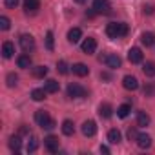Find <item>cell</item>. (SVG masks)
I'll return each instance as SVG.
<instances>
[{"instance_id":"35","label":"cell","mask_w":155,"mask_h":155,"mask_svg":"<svg viewBox=\"0 0 155 155\" xmlns=\"http://www.w3.org/2000/svg\"><path fill=\"white\" fill-rule=\"evenodd\" d=\"M4 6L9 8V9H15L18 6V0H4Z\"/></svg>"},{"instance_id":"32","label":"cell","mask_w":155,"mask_h":155,"mask_svg":"<svg viewBox=\"0 0 155 155\" xmlns=\"http://www.w3.org/2000/svg\"><path fill=\"white\" fill-rule=\"evenodd\" d=\"M6 82H8V86H9V88H15V86H17V82H18V77H17L15 73H9V75L6 77Z\"/></svg>"},{"instance_id":"37","label":"cell","mask_w":155,"mask_h":155,"mask_svg":"<svg viewBox=\"0 0 155 155\" xmlns=\"http://www.w3.org/2000/svg\"><path fill=\"white\" fill-rule=\"evenodd\" d=\"M153 9H155V8H153L151 4H148V6L144 4V8H142V13H144V15H151V13H153Z\"/></svg>"},{"instance_id":"1","label":"cell","mask_w":155,"mask_h":155,"mask_svg":"<svg viewBox=\"0 0 155 155\" xmlns=\"http://www.w3.org/2000/svg\"><path fill=\"white\" fill-rule=\"evenodd\" d=\"M106 35L110 38H120V37H126L128 35V24L124 22H111L106 26Z\"/></svg>"},{"instance_id":"4","label":"cell","mask_w":155,"mask_h":155,"mask_svg":"<svg viewBox=\"0 0 155 155\" xmlns=\"http://www.w3.org/2000/svg\"><path fill=\"white\" fill-rule=\"evenodd\" d=\"M101 62H104V64H106L108 68H111V69H117V68H120V64H122L120 57H119V55H115V53L102 55V57H101Z\"/></svg>"},{"instance_id":"36","label":"cell","mask_w":155,"mask_h":155,"mask_svg":"<svg viewBox=\"0 0 155 155\" xmlns=\"http://www.w3.org/2000/svg\"><path fill=\"white\" fill-rule=\"evenodd\" d=\"M137 137H139L137 130H135V128H130V130H128V139H130V140H137Z\"/></svg>"},{"instance_id":"17","label":"cell","mask_w":155,"mask_h":155,"mask_svg":"<svg viewBox=\"0 0 155 155\" xmlns=\"http://www.w3.org/2000/svg\"><path fill=\"white\" fill-rule=\"evenodd\" d=\"M38 8H40V0H24L26 13H37Z\"/></svg>"},{"instance_id":"16","label":"cell","mask_w":155,"mask_h":155,"mask_svg":"<svg viewBox=\"0 0 155 155\" xmlns=\"http://www.w3.org/2000/svg\"><path fill=\"white\" fill-rule=\"evenodd\" d=\"M13 53H15V44L9 42V40H6V42L2 44V57H4V58H11Z\"/></svg>"},{"instance_id":"33","label":"cell","mask_w":155,"mask_h":155,"mask_svg":"<svg viewBox=\"0 0 155 155\" xmlns=\"http://www.w3.org/2000/svg\"><path fill=\"white\" fill-rule=\"evenodd\" d=\"M57 71H58L60 75H66V73L69 71V69H68V64H66L64 60H58V62H57Z\"/></svg>"},{"instance_id":"25","label":"cell","mask_w":155,"mask_h":155,"mask_svg":"<svg viewBox=\"0 0 155 155\" xmlns=\"http://www.w3.org/2000/svg\"><path fill=\"white\" fill-rule=\"evenodd\" d=\"M120 139H122V135H120V131H119V130H115V128H113V130H110V131H108V140H110L111 144H119V142H120Z\"/></svg>"},{"instance_id":"9","label":"cell","mask_w":155,"mask_h":155,"mask_svg":"<svg viewBox=\"0 0 155 155\" xmlns=\"http://www.w3.org/2000/svg\"><path fill=\"white\" fill-rule=\"evenodd\" d=\"M95 49H97V40H95L93 37H88V38L82 42V51H84L86 55H93Z\"/></svg>"},{"instance_id":"30","label":"cell","mask_w":155,"mask_h":155,"mask_svg":"<svg viewBox=\"0 0 155 155\" xmlns=\"http://www.w3.org/2000/svg\"><path fill=\"white\" fill-rule=\"evenodd\" d=\"M46 48H48L49 51H53V48H55V38H53V31H48V33H46Z\"/></svg>"},{"instance_id":"21","label":"cell","mask_w":155,"mask_h":155,"mask_svg":"<svg viewBox=\"0 0 155 155\" xmlns=\"http://www.w3.org/2000/svg\"><path fill=\"white\" fill-rule=\"evenodd\" d=\"M140 42H142V46L150 48V46L155 44V35H153V33H142V35H140Z\"/></svg>"},{"instance_id":"6","label":"cell","mask_w":155,"mask_h":155,"mask_svg":"<svg viewBox=\"0 0 155 155\" xmlns=\"http://www.w3.org/2000/svg\"><path fill=\"white\" fill-rule=\"evenodd\" d=\"M18 42H20V48H22L26 53H29V51L35 49V38H33L31 35H20Z\"/></svg>"},{"instance_id":"15","label":"cell","mask_w":155,"mask_h":155,"mask_svg":"<svg viewBox=\"0 0 155 155\" xmlns=\"http://www.w3.org/2000/svg\"><path fill=\"white\" fill-rule=\"evenodd\" d=\"M81 37H82L81 28H71L68 31V42H71V44H77V42L81 40Z\"/></svg>"},{"instance_id":"22","label":"cell","mask_w":155,"mask_h":155,"mask_svg":"<svg viewBox=\"0 0 155 155\" xmlns=\"http://www.w3.org/2000/svg\"><path fill=\"white\" fill-rule=\"evenodd\" d=\"M17 66L22 68V69H28V68L31 66V57H29V55H20V57L17 58Z\"/></svg>"},{"instance_id":"8","label":"cell","mask_w":155,"mask_h":155,"mask_svg":"<svg viewBox=\"0 0 155 155\" xmlns=\"http://www.w3.org/2000/svg\"><path fill=\"white\" fill-rule=\"evenodd\" d=\"M44 146H46V150H48L49 153H57V151H58V139H57L55 135H48V137L44 139Z\"/></svg>"},{"instance_id":"19","label":"cell","mask_w":155,"mask_h":155,"mask_svg":"<svg viewBox=\"0 0 155 155\" xmlns=\"http://www.w3.org/2000/svg\"><path fill=\"white\" fill-rule=\"evenodd\" d=\"M111 113H113V108H111L108 102H102V104L99 106V115H101L102 119H110Z\"/></svg>"},{"instance_id":"24","label":"cell","mask_w":155,"mask_h":155,"mask_svg":"<svg viewBox=\"0 0 155 155\" xmlns=\"http://www.w3.org/2000/svg\"><path fill=\"white\" fill-rule=\"evenodd\" d=\"M62 133H64V135H68V137L75 133V126H73V120L66 119V120L62 122Z\"/></svg>"},{"instance_id":"5","label":"cell","mask_w":155,"mask_h":155,"mask_svg":"<svg viewBox=\"0 0 155 155\" xmlns=\"http://www.w3.org/2000/svg\"><path fill=\"white\" fill-rule=\"evenodd\" d=\"M93 9L97 11V15H110L111 4H110V0H93Z\"/></svg>"},{"instance_id":"20","label":"cell","mask_w":155,"mask_h":155,"mask_svg":"<svg viewBox=\"0 0 155 155\" xmlns=\"http://www.w3.org/2000/svg\"><path fill=\"white\" fill-rule=\"evenodd\" d=\"M44 90H46L48 93H57V91L60 90V86H58V82H57V81L48 79V81H46V84H44Z\"/></svg>"},{"instance_id":"27","label":"cell","mask_w":155,"mask_h":155,"mask_svg":"<svg viewBox=\"0 0 155 155\" xmlns=\"http://www.w3.org/2000/svg\"><path fill=\"white\" fill-rule=\"evenodd\" d=\"M142 71L146 77H155V62H146L142 66Z\"/></svg>"},{"instance_id":"13","label":"cell","mask_w":155,"mask_h":155,"mask_svg":"<svg viewBox=\"0 0 155 155\" xmlns=\"http://www.w3.org/2000/svg\"><path fill=\"white\" fill-rule=\"evenodd\" d=\"M71 71H73L77 77H86V75L90 73V68H88L86 64H82V62H77V64L71 66Z\"/></svg>"},{"instance_id":"18","label":"cell","mask_w":155,"mask_h":155,"mask_svg":"<svg viewBox=\"0 0 155 155\" xmlns=\"http://www.w3.org/2000/svg\"><path fill=\"white\" fill-rule=\"evenodd\" d=\"M150 122H151V119L146 111H137V126L144 128V126H150Z\"/></svg>"},{"instance_id":"31","label":"cell","mask_w":155,"mask_h":155,"mask_svg":"<svg viewBox=\"0 0 155 155\" xmlns=\"http://www.w3.org/2000/svg\"><path fill=\"white\" fill-rule=\"evenodd\" d=\"M9 28H11V20L2 15V17H0V29H2V31H8Z\"/></svg>"},{"instance_id":"7","label":"cell","mask_w":155,"mask_h":155,"mask_svg":"<svg viewBox=\"0 0 155 155\" xmlns=\"http://www.w3.org/2000/svg\"><path fill=\"white\" fill-rule=\"evenodd\" d=\"M122 86H124V90H128V91H135V90H139V81H137V77H133V75H126L124 79H122Z\"/></svg>"},{"instance_id":"10","label":"cell","mask_w":155,"mask_h":155,"mask_svg":"<svg viewBox=\"0 0 155 155\" xmlns=\"http://www.w3.org/2000/svg\"><path fill=\"white\" fill-rule=\"evenodd\" d=\"M142 58H144V55H142V51H140L139 48H131V49L128 51V60H130L131 64H140Z\"/></svg>"},{"instance_id":"23","label":"cell","mask_w":155,"mask_h":155,"mask_svg":"<svg viewBox=\"0 0 155 155\" xmlns=\"http://www.w3.org/2000/svg\"><path fill=\"white\" fill-rule=\"evenodd\" d=\"M46 93H48V91H46L44 88H35V90L31 91V99L37 101V102H40V101L46 99Z\"/></svg>"},{"instance_id":"29","label":"cell","mask_w":155,"mask_h":155,"mask_svg":"<svg viewBox=\"0 0 155 155\" xmlns=\"http://www.w3.org/2000/svg\"><path fill=\"white\" fill-rule=\"evenodd\" d=\"M26 150H28V153H33V151H37V150H38V140H37L35 137H31V139L28 140V146H26Z\"/></svg>"},{"instance_id":"38","label":"cell","mask_w":155,"mask_h":155,"mask_svg":"<svg viewBox=\"0 0 155 155\" xmlns=\"http://www.w3.org/2000/svg\"><path fill=\"white\" fill-rule=\"evenodd\" d=\"M28 133H29V128H28V126H22V128H20V133H18V135H28Z\"/></svg>"},{"instance_id":"3","label":"cell","mask_w":155,"mask_h":155,"mask_svg":"<svg viewBox=\"0 0 155 155\" xmlns=\"http://www.w3.org/2000/svg\"><path fill=\"white\" fill-rule=\"evenodd\" d=\"M86 95H88V91H86V88H82L81 84L71 82V84L68 86V97H71V99H82V97H86Z\"/></svg>"},{"instance_id":"2","label":"cell","mask_w":155,"mask_h":155,"mask_svg":"<svg viewBox=\"0 0 155 155\" xmlns=\"http://www.w3.org/2000/svg\"><path fill=\"white\" fill-rule=\"evenodd\" d=\"M35 122L40 126V128H44V130H53L57 124H55V120L48 115V111H44V110H38L37 113H35Z\"/></svg>"},{"instance_id":"11","label":"cell","mask_w":155,"mask_h":155,"mask_svg":"<svg viewBox=\"0 0 155 155\" xmlns=\"http://www.w3.org/2000/svg\"><path fill=\"white\" fill-rule=\"evenodd\" d=\"M82 135H86V137H93L95 133H97V122L95 120H86L84 124H82Z\"/></svg>"},{"instance_id":"39","label":"cell","mask_w":155,"mask_h":155,"mask_svg":"<svg viewBox=\"0 0 155 155\" xmlns=\"http://www.w3.org/2000/svg\"><path fill=\"white\" fill-rule=\"evenodd\" d=\"M101 153H110V148L108 146H101Z\"/></svg>"},{"instance_id":"26","label":"cell","mask_w":155,"mask_h":155,"mask_svg":"<svg viewBox=\"0 0 155 155\" xmlns=\"http://www.w3.org/2000/svg\"><path fill=\"white\" fill-rule=\"evenodd\" d=\"M130 111H131V106H130V104H122V106L117 108V115H119L120 119H126V117L130 115Z\"/></svg>"},{"instance_id":"12","label":"cell","mask_w":155,"mask_h":155,"mask_svg":"<svg viewBox=\"0 0 155 155\" xmlns=\"http://www.w3.org/2000/svg\"><path fill=\"white\" fill-rule=\"evenodd\" d=\"M137 146L140 148V150H148L150 146H151V137L148 135V133H139V137H137Z\"/></svg>"},{"instance_id":"40","label":"cell","mask_w":155,"mask_h":155,"mask_svg":"<svg viewBox=\"0 0 155 155\" xmlns=\"http://www.w3.org/2000/svg\"><path fill=\"white\" fill-rule=\"evenodd\" d=\"M75 2H77V4H81V6H82V4H86V2H88V0H75Z\"/></svg>"},{"instance_id":"28","label":"cell","mask_w":155,"mask_h":155,"mask_svg":"<svg viewBox=\"0 0 155 155\" xmlns=\"http://www.w3.org/2000/svg\"><path fill=\"white\" fill-rule=\"evenodd\" d=\"M46 75H48V68H46V66H37V68H33V77H37V79H44Z\"/></svg>"},{"instance_id":"14","label":"cell","mask_w":155,"mask_h":155,"mask_svg":"<svg viewBox=\"0 0 155 155\" xmlns=\"http://www.w3.org/2000/svg\"><path fill=\"white\" fill-rule=\"evenodd\" d=\"M9 148H11V151H15V153H18L20 150H22V139H20V135H11L9 137Z\"/></svg>"},{"instance_id":"34","label":"cell","mask_w":155,"mask_h":155,"mask_svg":"<svg viewBox=\"0 0 155 155\" xmlns=\"http://www.w3.org/2000/svg\"><path fill=\"white\" fill-rule=\"evenodd\" d=\"M153 93H155V86H153V84H146V86H144V95H146V97H151Z\"/></svg>"}]
</instances>
